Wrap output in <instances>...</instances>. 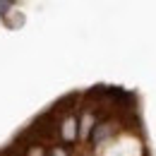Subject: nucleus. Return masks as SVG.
Wrapping results in <instances>:
<instances>
[{"instance_id":"f257e3e1","label":"nucleus","mask_w":156,"mask_h":156,"mask_svg":"<svg viewBox=\"0 0 156 156\" xmlns=\"http://www.w3.org/2000/svg\"><path fill=\"white\" fill-rule=\"evenodd\" d=\"M115 132H118V122L115 120H101V122H96V125L91 127V144H98L101 139L115 135Z\"/></svg>"},{"instance_id":"f03ea898","label":"nucleus","mask_w":156,"mask_h":156,"mask_svg":"<svg viewBox=\"0 0 156 156\" xmlns=\"http://www.w3.org/2000/svg\"><path fill=\"white\" fill-rule=\"evenodd\" d=\"M5 24L10 27V29H20L24 27V12H7V17H5Z\"/></svg>"},{"instance_id":"7ed1b4c3","label":"nucleus","mask_w":156,"mask_h":156,"mask_svg":"<svg viewBox=\"0 0 156 156\" xmlns=\"http://www.w3.org/2000/svg\"><path fill=\"white\" fill-rule=\"evenodd\" d=\"M46 156H67V149L65 147H48Z\"/></svg>"},{"instance_id":"20e7f679","label":"nucleus","mask_w":156,"mask_h":156,"mask_svg":"<svg viewBox=\"0 0 156 156\" xmlns=\"http://www.w3.org/2000/svg\"><path fill=\"white\" fill-rule=\"evenodd\" d=\"M7 10H12V2H0V15L7 17Z\"/></svg>"}]
</instances>
